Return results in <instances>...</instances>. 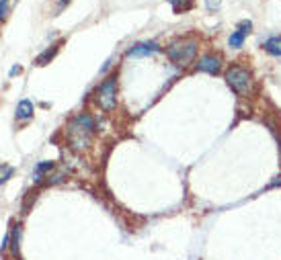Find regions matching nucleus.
Here are the masks:
<instances>
[{
  "mask_svg": "<svg viewBox=\"0 0 281 260\" xmlns=\"http://www.w3.org/2000/svg\"><path fill=\"white\" fill-rule=\"evenodd\" d=\"M95 132V119L88 113H80L78 117H74L68 125V142L74 150H84L90 144Z\"/></svg>",
  "mask_w": 281,
  "mask_h": 260,
  "instance_id": "obj_1",
  "label": "nucleus"
},
{
  "mask_svg": "<svg viewBox=\"0 0 281 260\" xmlns=\"http://www.w3.org/2000/svg\"><path fill=\"white\" fill-rule=\"evenodd\" d=\"M95 100L103 111H113L117 107V74H111L95 90Z\"/></svg>",
  "mask_w": 281,
  "mask_h": 260,
  "instance_id": "obj_4",
  "label": "nucleus"
},
{
  "mask_svg": "<svg viewBox=\"0 0 281 260\" xmlns=\"http://www.w3.org/2000/svg\"><path fill=\"white\" fill-rule=\"evenodd\" d=\"M199 43L195 39H178L168 45L166 56L174 66H189L197 56Z\"/></svg>",
  "mask_w": 281,
  "mask_h": 260,
  "instance_id": "obj_2",
  "label": "nucleus"
},
{
  "mask_svg": "<svg viewBox=\"0 0 281 260\" xmlns=\"http://www.w3.org/2000/svg\"><path fill=\"white\" fill-rule=\"evenodd\" d=\"M19 72H21V68H19V66H15V68L11 70V76H15V74H19Z\"/></svg>",
  "mask_w": 281,
  "mask_h": 260,
  "instance_id": "obj_18",
  "label": "nucleus"
},
{
  "mask_svg": "<svg viewBox=\"0 0 281 260\" xmlns=\"http://www.w3.org/2000/svg\"><path fill=\"white\" fill-rule=\"evenodd\" d=\"M220 68H222V58L220 56L208 54V56H201L199 62H197V70L208 72V74H218Z\"/></svg>",
  "mask_w": 281,
  "mask_h": 260,
  "instance_id": "obj_5",
  "label": "nucleus"
},
{
  "mask_svg": "<svg viewBox=\"0 0 281 260\" xmlns=\"http://www.w3.org/2000/svg\"><path fill=\"white\" fill-rule=\"evenodd\" d=\"M263 47H265V51H267L269 56L279 58V56H281V37H269V39L263 43Z\"/></svg>",
  "mask_w": 281,
  "mask_h": 260,
  "instance_id": "obj_8",
  "label": "nucleus"
},
{
  "mask_svg": "<svg viewBox=\"0 0 281 260\" xmlns=\"http://www.w3.org/2000/svg\"><path fill=\"white\" fill-rule=\"evenodd\" d=\"M5 15H7V0H0V21L5 19Z\"/></svg>",
  "mask_w": 281,
  "mask_h": 260,
  "instance_id": "obj_17",
  "label": "nucleus"
},
{
  "mask_svg": "<svg viewBox=\"0 0 281 260\" xmlns=\"http://www.w3.org/2000/svg\"><path fill=\"white\" fill-rule=\"evenodd\" d=\"M58 49H60V43H56V45H52V47H47V49L43 51V54L35 60V62H37V66H45V64L52 62V60L56 58V54H58Z\"/></svg>",
  "mask_w": 281,
  "mask_h": 260,
  "instance_id": "obj_9",
  "label": "nucleus"
},
{
  "mask_svg": "<svg viewBox=\"0 0 281 260\" xmlns=\"http://www.w3.org/2000/svg\"><path fill=\"white\" fill-rule=\"evenodd\" d=\"M166 3L172 5V9H174L176 15H178V13H185V11H189V9H193V0H166Z\"/></svg>",
  "mask_w": 281,
  "mask_h": 260,
  "instance_id": "obj_12",
  "label": "nucleus"
},
{
  "mask_svg": "<svg viewBox=\"0 0 281 260\" xmlns=\"http://www.w3.org/2000/svg\"><path fill=\"white\" fill-rule=\"evenodd\" d=\"M244 39H246V35L244 33H240L238 29L230 35V39H228V43H230V47H234V49H238V47H242V43H244Z\"/></svg>",
  "mask_w": 281,
  "mask_h": 260,
  "instance_id": "obj_13",
  "label": "nucleus"
},
{
  "mask_svg": "<svg viewBox=\"0 0 281 260\" xmlns=\"http://www.w3.org/2000/svg\"><path fill=\"white\" fill-rule=\"evenodd\" d=\"M11 242H9V246H11V250H13V256L15 258H19V244H21V225L19 223H13V227H11Z\"/></svg>",
  "mask_w": 281,
  "mask_h": 260,
  "instance_id": "obj_7",
  "label": "nucleus"
},
{
  "mask_svg": "<svg viewBox=\"0 0 281 260\" xmlns=\"http://www.w3.org/2000/svg\"><path fill=\"white\" fill-rule=\"evenodd\" d=\"M224 80L240 96H248L252 90V74L242 66H230L224 72Z\"/></svg>",
  "mask_w": 281,
  "mask_h": 260,
  "instance_id": "obj_3",
  "label": "nucleus"
},
{
  "mask_svg": "<svg viewBox=\"0 0 281 260\" xmlns=\"http://www.w3.org/2000/svg\"><path fill=\"white\" fill-rule=\"evenodd\" d=\"M33 115V102L31 100H21L17 105V119H29Z\"/></svg>",
  "mask_w": 281,
  "mask_h": 260,
  "instance_id": "obj_10",
  "label": "nucleus"
},
{
  "mask_svg": "<svg viewBox=\"0 0 281 260\" xmlns=\"http://www.w3.org/2000/svg\"><path fill=\"white\" fill-rule=\"evenodd\" d=\"M220 5H222V0H206L208 11H218V9H220Z\"/></svg>",
  "mask_w": 281,
  "mask_h": 260,
  "instance_id": "obj_16",
  "label": "nucleus"
},
{
  "mask_svg": "<svg viewBox=\"0 0 281 260\" xmlns=\"http://www.w3.org/2000/svg\"><path fill=\"white\" fill-rule=\"evenodd\" d=\"M160 47L156 41H142V43H136L130 51H127V56L130 58H144V56H150V54H156Z\"/></svg>",
  "mask_w": 281,
  "mask_h": 260,
  "instance_id": "obj_6",
  "label": "nucleus"
},
{
  "mask_svg": "<svg viewBox=\"0 0 281 260\" xmlns=\"http://www.w3.org/2000/svg\"><path fill=\"white\" fill-rule=\"evenodd\" d=\"M13 174H15V168H13V166H9V164H0V185L7 183V180H9Z\"/></svg>",
  "mask_w": 281,
  "mask_h": 260,
  "instance_id": "obj_14",
  "label": "nucleus"
},
{
  "mask_svg": "<svg viewBox=\"0 0 281 260\" xmlns=\"http://www.w3.org/2000/svg\"><path fill=\"white\" fill-rule=\"evenodd\" d=\"M240 33H244V35H248L250 33V29H252V23L250 21H240L238 23V27H236Z\"/></svg>",
  "mask_w": 281,
  "mask_h": 260,
  "instance_id": "obj_15",
  "label": "nucleus"
},
{
  "mask_svg": "<svg viewBox=\"0 0 281 260\" xmlns=\"http://www.w3.org/2000/svg\"><path fill=\"white\" fill-rule=\"evenodd\" d=\"M68 3H70V0H60V9H64Z\"/></svg>",
  "mask_w": 281,
  "mask_h": 260,
  "instance_id": "obj_19",
  "label": "nucleus"
},
{
  "mask_svg": "<svg viewBox=\"0 0 281 260\" xmlns=\"http://www.w3.org/2000/svg\"><path fill=\"white\" fill-rule=\"evenodd\" d=\"M54 170V162H39L37 166H35V183H39V180L47 174V172H52Z\"/></svg>",
  "mask_w": 281,
  "mask_h": 260,
  "instance_id": "obj_11",
  "label": "nucleus"
}]
</instances>
